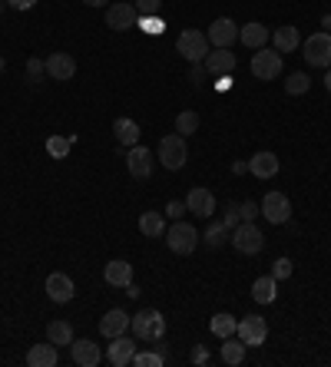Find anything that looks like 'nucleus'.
<instances>
[{"instance_id": "nucleus-32", "label": "nucleus", "mask_w": 331, "mask_h": 367, "mask_svg": "<svg viewBox=\"0 0 331 367\" xmlns=\"http://www.w3.org/2000/svg\"><path fill=\"white\" fill-rule=\"evenodd\" d=\"M130 364H136V367H163L166 354H163V351H136Z\"/></svg>"}, {"instance_id": "nucleus-36", "label": "nucleus", "mask_w": 331, "mask_h": 367, "mask_svg": "<svg viewBox=\"0 0 331 367\" xmlns=\"http://www.w3.org/2000/svg\"><path fill=\"white\" fill-rule=\"evenodd\" d=\"M136 13H139V20L159 17L163 13V0H136Z\"/></svg>"}, {"instance_id": "nucleus-45", "label": "nucleus", "mask_w": 331, "mask_h": 367, "mask_svg": "<svg viewBox=\"0 0 331 367\" xmlns=\"http://www.w3.org/2000/svg\"><path fill=\"white\" fill-rule=\"evenodd\" d=\"M126 294H130V298H139V285H132L130 281V285H126Z\"/></svg>"}, {"instance_id": "nucleus-5", "label": "nucleus", "mask_w": 331, "mask_h": 367, "mask_svg": "<svg viewBox=\"0 0 331 367\" xmlns=\"http://www.w3.org/2000/svg\"><path fill=\"white\" fill-rule=\"evenodd\" d=\"M209 37L206 33H199V30H182L176 37V54L179 56H186L189 63H202L206 56H209Z\"/></svg>"}, {"instance_id": "nucleus-8", "label": "nucleus", "mask_w": 331, "mask_h": 367, "mask_svg": "<svg viewBox=\"0 0 331 367\" xmlns=\"http://www.w3.org/2000/svg\"><path fill=\"white\" fill-rule=\"evenodd\" d=\"M258 209H262V218L272 222V225H285L288 218H292V202H288L285 192H268Z\"/></svg>"}, {"instance_id": "nucleus-31", "label": "nucleus", "mask_w": 331, "mask_h": 367, "mask_svg": "<svg viewBox=\"0 0 331 367\" xmlns=\"http://www.w3.org/2000/svg\"><path fill=\"white\" fill-rule=\"evenodd\" d=\"M73 142H77V136H50V139H46V152H50V159H66L70 149H73Z\"/></svg>"}, {"instance_id": "nucleus-21", "label": "nucleus", "mask_w": 331, "mask_h": 367, "mask_svg": "<svg viewBox=\"0 0 331 367\" xmlns=\"http://www.w3.org/2000/svg\"><path fill=\"white\" fill-rule=\"evenodd\" d=\"M249 173L255 179H272L278 173V156L275 152H255L252 159H249Z\"/></svg>"}, {"instance_id": "nucleus-13", "label": "nucleus", "mask_w": 331, "mask_h": 367, "mask_svg": "<svg viewBox=\"0 0 331 367\" xmlns=\"http://www.w3.org/2000/svg\"><path fill=\"white\" fill-rule=\"evenodd\" d=\"M186 212H192V216H199V218H212V212H216V195H212L206 185H196V189H189V195H186Z\"/></svg>"}, {"instance_id": "nucleus-37", "label": "nucleus", "mask_w": 331, "mask_h": 367, "mask_svg": "<svg viewBox=\"0 0 331 367\" xmlns=\"http://www.w3.org/2000/svg\"><path fill=\"white\" fill-rule=\"evenodd\" d=\"M292 271H295L292 259H278V261H275V268H272V275H275L278 281H285V278H292Z\"/></svg>"}, {"instance_id": "nucleus-48", "label": "nucleus", "mask_w": 331, "mask_h": 367, "mask_svg": "<svg viewBox=\"0 0 331 367\" xmlns=\"http://www.w3.org/2000/svg\"><path fill=\"white\" fill-rule=\"evenodd\" d=\"M325 89L331 93V66H328V73H325Z\"/></svg>"}, {"instance_id": "nucleus-44", "label": "nucleus", "mask_w": 331, "mask_h": 367, "mask_svg": "<svg viewBox=\"0 0 331 367\" xmlns=\"http://www.w3.org/2000/svg\"><path fill=\"white\" fill-rule=\"evenodd\" d=\"M192 361H196V364H209V354H206V347H196Z\"/></svg>"}, {"instance_id": "nucleus-33", "label": "nucleus", "mask_w": 331, "mask_h": 367, "mask_svg": "<svg viewBox=\"0 0 331 367\" xmlns=\"http://www.w3.org/2000/svg\"><path fill=\"white\" fill-rule=\"evenodd\" d=\"M308 89H311V76H305V73H292L285 80L288 97H301V93H308Z\"/></svg>"}, {"instance_id": "nucleus-12", "label": "nucleus", "mask_w": 331, "mask_h": 367, "mask_svg": "<svg viewBox=\"0 0 331 367\" xmlns=\"http://www.w3.org/2000/svg\"><path fill=\"white\" fill-rule=\"evenodd\" d=\"M126 169H130L132 179H149L153 175V152L146 149V146H130V152H126Z\"/></svg>"}, {"instance_id": "nucleus-24", "label": "nucleus", "mask_w": 331, "mask_h": 367, "mask_svg": "<svg viewBox=\"0 0 331 367\" xmlns=\"http://www.w3.org/2000/svg\"><path fill=\"white\" fill-rule=\"evenodd\" d=\"M252 298L258 304H272V301H275V298H278V278H275V275H262V278H255Z\"/></svg>"}, {"instance_id": "nucleus-11", "label": "nucleus", "mask_w": 331, "mask_h": 367, "mask_svg": "<svg viewBox=\"0 0 331 367\" xmlns=\"http://www.w3.org/2000/svg\"><path fill=\"white\" fill-rule=\"evenodd\" d=\"M136 23H139L136 4H110L106 7V27H113V30H132Z\"/></svg>"}, {"instance_id": "nucleus-23", "label": "nucleus", "mask_w": 331, "mask_h": 367, "mask_svg": "<svg viewBox=\"0 0 331 367\" xmlns=\"http://www.w3.org/2000/svg\"><path fill=\"white\" fill-rule=\"evenodd\" d=\"M113 136H116V142H120V146H126V149H130V146H136V142H139V123H136V119H130V116H120L116 123H113Z\"/></svg>"}, {"instance_id": "nucleus-10", "label": "nucleus", "mask_w": 331, "mask_h": 367, "mask_svg": "<svg viewBox=\"0 0 331 367\" xmlns=\"http://www.w3.org/2000/svg\"><path fill=\"white\" fill-rule=\"evenodd\" d=\"M212 46H222V50H229L235 40H239V23L232 20V17H219V20L209 23V30H206Z\"/></svg>"}, {"instance_id": "nucleus-30", "label": "nucleus", "mask_w": 331, "mask_h": 367, "mask_svg": "<svg viewBox=\"0 0 331 367\" xmlns=\"http://www.w3.org/2000/svg\"><path fill=\"white\" fill-rule=\"evenodd\" d=\"M235 328H239V321H235L232 314H225V311H222V314H216V318H212V321H209V331H212V335H216V337H222V341L235 335Z\"/></svg>"}, {"instance_id": "nucleus-28", "label": "nucleus", "mask_w": 331, "mask_h": 367, "mask_svg": "<svg viewBox=\"0 0 331 367\" xmlns=\"http://www.w3.org/2000/svg\"><path fill=\"white\" fill-rule=\"evenodd\" d=\"M139 232L146 238H163L166 235V216L163 212H143L139 216Z\"/></svg>"}, {"instance_id": "nucleus-42", "label": "nucleus", "mask_w": 331, "mask_h": 367, "mask_svg": "<svg viewBox=\"0 0 331 367\" xmlns=\"http://www.w3.org/2000/svg\"><path fill=\"white\" fill-rule=\"evenodd\" d=\"M189 80H192V83H202V80H206V66L192 63V66H189Z\"/></svg>"}, {"instance_id": "nucleus-39", "label": "nucleus", "mask_w": 331, "mask_h": 367, "mask_svg": "<svg viewBox=\"0 0 331 367\" xmlns=\"http://www.w3.org/2000/svg\"><path fill=\"white\" fill-rule=\"evenodd\" d=\"M182 216H186V202H179V199H173V202L166 206V218H173V222H179Z\"/></svg>"}, {"instance_id": "nucleus-29", "label": "nucleus", "mask_w": 331, "mask_h": 367, "mask_svg": "<svg viewBox=\"0 0 331 367\" xmlns=\"http://www.w3.org/2000/svg\"><path fill=\"white\" fill-rule=\"evenodd\" d=\"M46 341L56 344V347L73 344V324H70V321H50V324H46Z\"/></svg>"}, {"instance_id": "nucleus-16", "label": "nucleus", "mask_w": 331, "mask_h": 367, "mask_svg": "<svg viewBox=\"0 0 331 367\" xmlns=\"http://www.w3.org/2000/svg\"><path fill=\"white\" fill-rule=\"evenodd\" d=\"M235 54L232 50H222V46H216V50H209V56L202 60V66H206V73L212 76H229L232 70H235Z\"/></svg>"}, {"instance_id": "nucleus-41", "label": "nucleus", "mask_w": 331, "mask_h": 367, "mask_svg": "<svg viewBox=\"0 0 331 367\" xmlns=\"http://www.w3.org/2000/svg\"><path fill=\"white\" fill-rule=\"evenodd\" d=\"M239 222H242V216H239V206H229V209H225V218H222V225L232 232V228L239 225Z\"/></svg>"}, {"instance_id": "nucleus-38", "label": "nucleus", "mask_w": 331, "mask_h": 367, "mask_svg": "<svg viewBox=\"0 0 331 367\" xmlns=\"http://www.w3.org/2000/svg\"><path fill=\"white\" fill-rule=\"evenodd\" d=\"M44 73H46V63L37 60V56H30V60H27V76H30V80H40Z\"/></svg>"}, {"instance_id": "nucleus-6", "label": "nucleus", "mask_w": 331, "mask_h": 367, "mask_svg": "<svg viewBox=\"0 0 331 367\" xmlns=\"http://www.w3.org/2000/svg\"><path fill=\"white\" fill-rule=\"evenodd\" d=\"M189 159L186 152V136H179V132H173V136H163V142H159V162H163L169 173H176V169H182Z\"/></svg>"}, {"instance_id": "nucleus-47", "label": "nucleus", "mask_w": 331, "mask_h": 367, "mask_svg": "<svg viewBox=\"0 0 331 367\" xmlns=\"http://www.w3.org/2000/svg\"><path fill=\"white\" fill-rule=\"evenodd\" d=\"M321 27H325V30H331V13H325V17H321Z\"/></svg>"}, {"instance_id": "nucleus-22", "label": "nucleus", "mask_w": 331, "mask_h": 367, "mask_svg": "<svg viewBox=\"0 0 331 367\" xmlns=\"http://www.w3.org/2000/svg\"><path fill=\"white\" fill-rule=\"evenodd\" d=\"M27 364L30 367H56L60 364V351H56V344H33L30 354H27Z\"/></svg>"}, {"instance_id": "nucleus-25", "label": "nucleus", "mask_w": 331, "mask_h": 367, "mask_svg": "<svg viewBox=\"0 0 331 367\" xmlns=\"http://www.w3.org/2000/svg\"><path fill=\"white\" fill-rule=\"evenodd\" d=\"M239 40L245 46H252V50H262L268 44V27L265 23H245L242 30H239Z\"/></svg>"}, {"instance_id": "nucleus-35", "label": "nucleus", "mask_w": 331, "mask_h": 367, "mask_svg": "<svg viewBox=\"0 0 331 367\" xmlns=\"http://www.w3.org/2000/svg\"><path fill=\"white\" fill-rule=\"evenodd\" d=\"M229 235H232V232L222 225V222H219V225H209V232H206V245H209V249H222V245L229 242Z\"/></svg>"}, {"instance_id": "nucleus-49", "label": "nucleus", "mask_w": 331, "mask_h": 367, "mask_svg": "<svg viewBox=\"0 0 331 367\" xmlns=\"http://www.w3.org/2000/svg\"><path fill=\"white\" fill-rule=\"evenodd\" d=\"M4 66H7V63H4V56H0V73H4Z\"/></svg>"}, {"instance_id": "nucleus-9", "label": "nucleus", "mask_w": 331, "mask_h": 367, "mask_svg": "<svg viewBox=\"0 0 331 367\" xmlns=\"http://www.w3.org/2000/svg\"><path fill=\"white\" fill-rule=\"evenodd\" d=\"M252 76L255 80H275V76H282V54L262 46V50L252 56Z\"/></svg>"}, {"instance_id": "nucleus-20", "label": "nucleus", "mask_w": 331, "mask_h": 367, "mask_svg": "<svg viewBox=\"0 0 331 367\" xmlns=\"http://www.w3.org/2000/svg\"><path fill=\"white\" fill-rule=\"evenodd\" d=\"M103 278H106V285H113V288H126V285L132 281V265H130V261H123V259L106 261Z\"/></svg>"}, {"instance_id": "nucleus-43", "label": "nucleus", "mask_w": 331, "mask_h": 367, "mask_svg": "<svg viewBox=\"0 0 331 367\" xmlns=\"http://www.w3.org/2000/svg\"><path fill=\"white\" fill-rule=\"evenodd\" d=\"M37 0H7V7H13V11H30Z\"/></svg>"}, {"instance_id": "nucleus-34", "label": "nucleus", "mask_w": 331, "mask_h": 367, "mask_svg": "<svg viewBox=\"0 0 331 367\" xmlns=\"http://www.w3.org/2000/svg\"><path fill=\"white\" fill-rule=\"evenodd\" d=\"M196 130H199V116H196V113H192V109L179 113V116H176V132H179V136H186V139H189Z\"/></svg>"}, {"instance_id": "nucleus-26", "label": "nucleus", "mask_w": 331, "mask_h": 367, "mask_svg": "<svg viewBox=\"0 0 331 367\" xmlns=\"http://www.w3.org/2000/svg\"><path fill=\"white\" fill-rule=\"evenodd\" d=\"M272 44H275L278 54H292V50H298V44H301L298 27H278V30L272 33Z\"/></svg>"}, {"instance_id": "nucleus-46", "label": "nucleus", "mask_w": 331, "mask_h": 367, "mask_svg": "<svg viewBox=\"0 0 331 367\" xmlns=\"http://www.w3.org/2000/svg\"><path fill=\"white\" fill-rule=\"evenodd\" d=\"M87 7H110V0H83Z\"/></svg>"}, {"instance_id": "nucleus-7", "label": "nucleus", "mask_w": 331, "mask_h": 367, "mask_svg": "<svg viewBox=\"0 0 331 367\" xmlns=\"http://www.w3.org/2000/svg\"><path fill=\"white\" fill-rule=\"evenodd\" d=\"M235 337H239L245 347L265 344V337H268V321H265L262 314H245L242 321H239V328H235Z\"/></svg>"}, {"instance_id": "nucleus-50", "label": "nucleus", "mask_w": 331, "mask_h": 367, "mask_svg": "<svg viewBox=\"0 0 331 367\" xmlns=\"http://www.w3.org/2000/svg\"><path fill=\"white\" fill-rule=\"evenodd\" d=\"M4 4H7V0H0V11H4Z\"/></svg>"}, {"instance_id": "nucleus-27", "label": "nucleus", "mask_w": 331, "mask_h": 367, "mask_svg": "<svg viewBox=\"0 0 331 367\" xmlns=\"http://www.w3.org/2000/svg\"><path fill=\"white\" fill-rule=\"evenodd\" d=\"M219 357H222V364H229V367H239L245 361V344L239 341V337L232 335L225 337V344L219 347Z\"/></svg>"}, {"instance_id": "nucleus-14", "label": "nucleus", "mask_w": 331, "mask_h": 367, "mask_svg": "<svg viewBox=\"0 0 331 367\" xmlns=\"http://www.w3.org/2000/svg\"><path fill=\"white\" fill-rule=\"evenodd\" d=\"M73 294H77V285H73V278L70 275H63V271H54L50 278H46V298L56 304H66L73 301Z\"/></svg>"}, {"instance_id": "nucleus-40", "label": "nucleus", "mask_w": 331, "mask_h": 367, "mask_svg": "<svg viewBox=\"0 0 331 367\" xmlns=\"http://www.w3.org/2000/svg\"><path fill=\"white\" fill-rule=\"evenodd\" d=\"M239 216H242V222H255V216H262V209L255 206V202H242L239 206Z\"/></svg>"}, {"instance_id": "nucleus-2", "label": "nucleus", "mask_w": 331, "mask_h": 367, "mask_svg": "<svg viewBox=\"0 0 331 367\" xmlns=\"http://www.w3.org/2000/svg\"><path fill=\"white\" fill-rule=\"evenodd\" d=\"M301 56L308 66H331V33L328 30H318L301 40Z\"/></svg>"}, {"instance_id": "nucleus-3", "label": "nucleus", "mask_w": 331, "mask_h": 367, "mask_svg": "<svg viewBox=\"0 0 331 367\" xmlns=\"http://www.w3.org/2000/svg\"><path fill=\"white\" fill-rule=\"evenodd\" d=\"M229 242L235 245V251H242V255H258V251L265 249V235L255 222H239V225L232 228Z\"/></svg>"}, {"instance_id": "nucleus-1", "label": "nucleus", "mask_w": 331, "mask_h": 367, "mask_svg": "<svg viewBox=\"0 0 331 367\" xmlns=\"http://www.w3.org/2000/svg\"><path fill=\"white\" fill-rule=\"evenodd\" d=\"M132 335L139 337V341H146V344H159L166 337V318L156 308H143L139 314H132Z\"/></svg>"}, {"instance_id": "nucleus-19", "label": "nucleus", "mask_w": 331, "mask_h": 367, "mask_svg": "<svg viewBox=\"0 0 331 367\" xmlns=\"http://www.w3.org/2000/svg\"><path fill=\"white\" fill-rule=\"evenodd\" d=\"M130 314L126 311H120V308H113V311H106L103 314V318H99V335L103 337H116V335H126V331H130Z\"/></svg>"}, {"instance_id": "nucleus-17", "label": "nucleus", "mask_w": 331, "mask_h": 367, "mask_svg": "<svg viewBox=\"0 0 331 367\" xmlns=\"http://www.w3.org/2000/svg\"><path fill=\"white\" fill-rule=\"evenodd\" d=\"M70 351H73V364L80 367H96L99 361H103V351H99V344H93L89 337H73V344H70Z\"/></svg>"}, {"instance_id": "nucleus-18", "label": "nucleus", "mask_w": 331, "mask_h": 367, "mask_svg": "<svg viewBox=\"0 0 331 367\" xmlns=\"http://www.w3.org/2000/svg\"><path fill=\"white\" fill-rule=\"evenodd\" d=\"M132 354H136V341L126 335H116L113 344L106 347V361H110L113 367H126L132 361Z\"/></svg>"}, {"instance_id": "nucleus-15", "label": "nucleus", "mask_w": 331, "mask_h": 367, "mask_svg": "<svg viewBox=\"0 0 331 367\" xmlns=\"http://www.w3.org/2000/svg\"><path fill=\"white\" fill-rule=\"evenodd\" d=\"M44 63H46V76H50V80L66 83V80H73V76H77V60H73L70 54H50Z\"/></svg>"}, {"instance_id": "nucleus-4", "label": "nucleus", "mask_w": 331, "mask_h": 367, "mask_svg": "<svg viewBox=\"0 0 331 367\" xmlns=\"http://www.w3.org/2000/svg\"><path fill=\"white\" fill-rule=\"evenodd\" d=\"M166 245H169V251H176V255H192L199 245V232L189 222H173V225L166 228Z\"/></svg>"}]
</instances>
